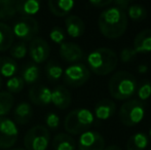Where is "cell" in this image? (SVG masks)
Listing matches in <instances>:
<instances>
[{
  "label": "cell",
  "mask_w": 151,
  "mask_h": 150,
  "mask_svg": "<svg viewBox=\"0 0 151 150\" xmlns=\"http://www.w3.org/2000/svg\"><path fill=\"white\" fill-rule=\"evenodd\" d=\"M99 29L105 37L116 39L124 34L127 28V16L117 6H108L100 14Z\"/></svg>",
  "instance_id": "6da1fadb"
},
{
  "label": "cell",
  "mask_w": 151,
  "mask_h": 150,
  "mask_svg": "<svg viewBox=\"0 0 151 150\" xmlns=\"http://www.w3.org/2000/svg\"><path fill=\"white\" fill-rule=\"evenodd\" d=\"M88 65L95 74L99 76L108 75L115 70L118 57L114 50L108 47H99L88 56Z\"/></svg>",
  "instance_id": "7a4b0ae2"
},
{
  "label": "cell",
  "mask_w": 151,
  "mask_h": 150,
  "mask_svg": "<svg viewBox=\"0 0 151 150\" xmlns=\"http://www.w3.org/2000/svg\"><path fill=\"white\" fill-rule=\"evenodd\" d=\"M138 83L132 73L118 71L109 80V93L112 98L124 101L132 98L137 92Z\"/></svg>",
  "instance_id": "3957f363"
},
{
  "label": "cell",
  "mask_w": 151,
  "mask_h": 150,
  "mask_svg": "<svg viewBox=\"0 0 151 150\" xmlns=\"http://www.w3.org/2000/svg\"><path fill=\"white\" fill-rule=\"evenodd\" d=\"M93 114L88 109L79 108L68 113L64 120V128L68 135H81L88 132L93 122Z\"/></svg>",
  "instance_id": "277c9868"
},
{
  "label": "cell",
  "mask_w": 151,
  "mask_h": 150,
  "mask_svg": "<svg viewBox=\"0 0 151 150\" xmlns=\"http://www.w3.org/2000/svg\"><path fill=\"white\" fill-rule=\"evenodd\" d=\"M145 107L140 100H129L123 103L119 110V119L124 126H134L143 120Z\"/></svg>",
  "instance_id": "5b68a950"
},
{
  "label": "cell",
  "mask_w": 151,
  "mask_h": 150,
  "mask_svg": "<svg viewBox=\"0 0 151 150\" xmlns=\"http://www.w3.org/2000/svg\"><path fill=\"white\" fill-rule=\"evenodd\" d=\"M50 143V134L44 126H35L27 132L24 138L26 150H46Z\"/></svg>",
  "instance_id": "8992f818"
},
{
  "label": "cell",
  "mask_w": 151,
  "mask_h": 150,
  "mask_svg": "<svg viewBox=\"0 0 151 150\" xmlns=\"http://www.w3.org/2000/svg\"><path fill=\"white\" fill-rule=\"evenodd\" d=\"M14 36L21 40V41H29L35 38V35L39 31L38 22L31 17H22L20 20L14 23L12 28Z\"/></svg>",
  "instance_id": "52a82bcc"
},
{
  "label": "cell",
  "mask_w": 151,
  "mask_h": 150,
  "mask_svg": "<svg viewBox=\"0 0 151 150\" xmlns=\"http://www.w3.org/2000/svg\"><path fill=\"white\" fill-rule=\"evenodd\" d=\"M91 77V71L84 64H74L69 66L63 73L65 84L72 88H78L88 82Z\"/></svg>",
  "instance_id": "ba28073f"
},
{
  "label": "cell",
  "mask_w": 151,
  "mask_h": 150,
  "mask_svg": "<svg viewBox=\"0 0 151 150\" xmlns=\"http://www.w3.org/2000/svg\"><path fill=\"white\" fill-rule=\"evenodd\" d=\"M19 128L17 123L8 117H0V148L8 149L17 143Z\"/></svg>",
  "instance_id": "9c48e42d"
},
{
  "label": "cell",
  "mask_w": 151,
  "mask_h": 150,
  "mask_svg": "<svg viewBox=\"0 0 151 150\" xmlns=\"http://www.w3.org/2000/svg\"><path fill=\"white\" fill-rule=\"evenodd\" d=\"M28 52L34 64H41L45 62L50 55L48 43L40 37H35L30 41Z\"/></svg>",
  "instance_id": "30bf717a"
},
{
  "label": "cell",
  "mask_w": 151,
  "mask_h": 150,
  "mask_svg": "<svg viewBox=\"0 0 151 150\" xmlns=\"http://www.w3.org/2000/svg\"><path fill=\"white\" fill-rule=\"evenodd\" d=\"M79 150H104L105 140L103 136L97 132L88 131L80 135L78 140Z\"/></svg>",
  "instance_id": "8fae6325"
},
{
  "label": "cell",
  "mask_w": 151,
  "mask_h": 150,
  "mask_svg": "<svg viewBox=\"0 0 151 150\" xmlns=\"http://www.w3.org/2000/svg\"><path fill=\"white\" fill-rule=\"evenodd\" d=\"M60 57L65 62L74 63L83 58V50L74 42H63L60 45Z\"/></svg>",
  "instance_id": "7c38bea8"
},
{
  "label": "cell",
  "mask_w": 151,
  "mask_h": 150,
  "mask_svg": "<svg viewBox=\"0 0 151 150\" xmlns=\"http://www.w3.org/2000/svg\"><path fill=\"white\" fill-rule=\"evenodd\" d=\"M29 98L33 104L42 106L52 103V90L45 85L37 84L29 90Z\"/></svg>",
  "instance_id": "4fadbf2b"
},
{
  "label": "cell",
  "mask_w": 151,
  "mask_h": 150,
  "mask_svg": "<svg viewBox=\"0 0 151 150\" xmlns=\"http://www.w3.org/2000/svg\"><path fill=\"white\" fill-rule=\"evenodd\" d=\"M72 97L64 85H58L52 90V103L57 108L64 110L71 105Z\"/></svg>",
  "instance_id": "5bb4252c"
},
{
  "label": "cell",
  "mask_w": 151,
  "mask_h": 150,
  "mask_svg": "<svg viewBox=\"0 0 151 150\" xmlns=\"http://www.w3.org/2000/svg\"><path fill=\"white\" fill-rule=\"evenodd\" d=\"M66 31L68 35L72 38H78L82 36L86 30V25L84 22L75 14H70L65 20Z\"/></svg>",
  "instance_id": "9a60e30c"
},
{
  "label": "cell",
  "mask_w": 151,
  "mask_h": 150,
  "mask_svg": "<svg viewBox=\"0 0 151 150\" xmlns=\"http://www.w3.org/2000/svg\"><path fill=\"white\" fill-rule=\"evenodd\" d=\"M133 50L136 54H146L151 52V29L142 30L136 35Z\"/></svg>",
  "instance_id": "2e32d148"
},
{
  "label": "cell",
  "mask_w": 151,
  "mask_h": 150,
  "mask_svg": "<svg viewBox=\"0 0 151 150\" xmlns=\"http://www.w3.org/2000/svg\"><path fill=\"white\" fill-rule=\"evenodd\" d=\"M116 110V105L110 99H103V100L99 101L95 106V116L98 119L106 120L109 119L113 114L115 113Z\"/></svg>",
  "instance_id": "e0dca14e"
},
{
  "label": "cell",
  "mask_w": 151,
  "mask_h": 150,
  "mask_svg": "<svg viewBox=\"0 0 151 150\" xmlns=\"http://www.w3.org/2000/svg\"><path fill=\"white\" fill-rule=\"evenodd\" d=\"M74 1L72 0H50L47 6L50 11L56 17H66L73 9Z\"/></svg>",
  "instance_id": "ac0fdd59"
},
{
  "label": "cell",
  "mask_w": 151,
  "mask_h": 150,
  "mask_svg": "<svg viewBox=\"0 0 151 150\" xmlns=\"http://www.w3.org/2000/svg\"><path fill=\"white\" fill-rule=\"evenodd\" d=\"M33 115L32 106L27 102H22L17 105L14 111V122L18 124H26L30 121Z\"/></svg>",
  "instance_id": "d6986e66"
},
{
  "label": "cell",
  "mask_w": 151,
  "mask_h": 150,
  "mask_svg": "<svg viewBox=\"0 0 151 150\" xmlns=\"http://www.w3.org/2000/svg\"><path fill=\"white\" fill-rule=\"evenodd\" d=\"M17 12H20L23 17L33 18L40 9V3L36 0H20L17 1Z\"/></svg>",
  "instance_id": "ffe728a7"
},
{
  "label": "cell",
  "mask_w": 151,
  "mask_h": 150,
  "mask_svg": "<svg viewBox=\"0 0 151 150\" xmlns=\"http://www.w3.org/2000/svg\"><path fill=\"white\" fill-rule=\"evenodd\" d=\"M52 148L54 150H75L76 143L70 135L60 133L52 140Z\"/></svg>",
  "instance_id": "44dd1931"
},
{
  "label": "cell",
  "mask_w": 151,
  "mask_h": 150,
  "mask_svg": "<svg viewBox=\"0 0 151 150\" xmlns=\"http://www.w3.org/2000/svg\"><path fill=\"white\" fill-rule=\"evenodd\" d=\"M14 33L7 24L0 22V52L9 50L14 43Z\"/></svg>",
  "instance_id": "7402d4cb"
},
{
  "label": "cell",
  "mask_w": 151,
  "mask_h": 150,
  "mask_svg": "<svg viewBox=\"0 0 151 150\" xmlns=\"http://www.w3.org/2000/svg\"><path fill=\"white\" fill-rule=\"evenodd\" d=\"M40 75V69L34 63H27L24 65L22 69V79L24 80L25 83L33 84L34 82L37 81Z\"/></svg>",
  "instance_id": "603a6c76"
},
{
  "label": "cell",
  "mask_w": 151,
  "mask_h": 150,
  "mask_svg": "<svg viewBox=\"0 0 151 150\" xmlns=\"http://www.w3.org/2000/svg\"><path fill=\"white\" fill-rule=\"evenodd\" d=\"M18 72V64L14 59L9 57H1L0 58V76L10 78L16 76Z\"/></svg>",
  "instance_id": "cb8c5ba5"
},
{
  "label": "cell",
  "mask_w": 151,
  "mask_h": 150,
  "mask_svg": "<svg viewBox=\"0 0 151 150\" xmlns=\"http://www.w3.org/2000/svg\"><path fill=\"white\" fill-rule=\"evenodd\" d=\"M147 145V136L143 133H137L129 138L127 142V150H144Z\"/></svg>",
  "instance_id": "d4e9b609"
},
{
  "label": "cell",
  "mask_w": 151,
  "mask_h": 150,
  "mask_svg": "<svg viewBox=\"0 0 151 150\" xmlns=\"http://www.w3.org/2000/svg\"><path fill=\"white\" fill-rule=\"evenodd\" d=\"M16 0H0V20L7 21L17 14Z\"/></svg>",
  "instance_id": "484cf974"
},
{
  "label": "cell",
  "mask_w": 151,
  "mask_h": 150,
  "mask_svg": "<svg viewBox=\"0 0 151 150\" xmlns=\"http://www.w3.org/2000/svg\"><path fill=\"white\" fill-rule=\"evenodd\" d=\"M63 68L57 61L50 60L45 66V74L50 82H57L63 76Z\"/></svg>",
  "instance_id": "4316f807"
},
{
  "label": "cell",
  "mask_w": 151,
  "mask_h": 150,
  "mask_svg": "<svg viewBox=\"0 0 151 150\" xmlns=\"http://www.w3.org/2000/svg\"><path fill=\"white\" fill-rule=\"evenodd\" d=\"M14 99L10 93L0 92V117H5L14 106Z\"/></svg>",
  "instance_id": "83f0119b"
},
{
  "label": "cell",
  "mask_w": 151,
  "mask_h": 150,
  "mask_svg": "<svg viewBox=\"0 0 151 150\" xmlns=\"http://www.w3.org/2000/svg\"><path fill=\"white\" fill-rule=\"evenodd\" d=\"M129 17L131 20L135 21V22H141V21L145 20L147 17V10L141 4H133L129 5Z\"/></svg>",
  "instance_id": "f1b7e54d"
},
{
  "label": "cell",
  "mask_w": 151,
  "mask_h": 150,
  "mask_svg": "<svg viewBox=\"0 0 151 150\" xmlns=\"http://www.w3.org/2000/svg\"><path fill=\"white\" fill-rule=\"evenodd\" d=\"M24 86L25 82L21 76H12V77L8 78V80L6 81V88H7L8 93H10L12 95L22 92Z\"/></svg>",
  "instance_id": "f546056e"
},
{
  "label": "cell",
  "mask_w": 151,
  "mask_h": 150,
  "mask_svg": "<svg viewBox=\"0 0 151 150\" xmlns=\"http://www.w3.org/2000/svg\"><path fill=\"white\" fill-rule=\"evenodd\" d=\"M10 50V56L12 59L16 60H22L26 57L27 52H28V46H27L26 42L20 41L17 44H14V46L9 48Z\"/></svg>",
  "instance_id": "4dcf8cb0"
},
{
  "label": "cell",
  "mask_w": 151,
  "mask_h": 150,
  "mask_svg": "<svg viewBox=\"0 0 151 150\" xmlns=\"http://www.w3.org/2000/svg\"><path fill=\"white\" fill-rule=\"evenodd\" d=\"M138 98L142 101H146L151 97V82L149 80H142L137 88Z\"/></svg>",
  "instance_id": "1f68e13d"
},
{
  "label": "cell",
  "mask_w": 151,
  "mask_h": 150,
  "mask_svg": "<svg viewBox=\"0 0 151 150\" xmlns=\"http://www.w3.org/2000/svg\"><path fill=\"white\" fill-rule=\"evenodd\" d=\"M50 38L55 42V43L62 44L66 38L65 31H64L62 28H60V27H55V28H52V31H50Z\"/></svg>",
  "instance_id": "d6a6232c"
},
{
  "label": "cell",
  "mask_w": 151,
  "mask_h": 150,
  "mask_svg": "<svg viewBox=\"0 0 151 150\" xmlns=\"http://www.w3.org/2000/svg\"><path fill=\"white\" fill-rule=\"evenodd\" d=\"M45 123L50 128H52V130H56V128H58L59 126H60V117H59L56 113L50 112L46 115Z\"/></svg>",
  "instance_id": "836d02e7"
},
{
  "label": "cell",
  "mask_w": 151,
  "mask_h": 150,
  "mask_svg": "<svg viewBox=\"0 0 151 150\" xmlns=\"http://www.w3.org/2000/svg\"><path fill=\"white\" fill-rule=\"evenodd\" d=\"M135 50H133V47H124L122 48V50L120 52V60L123 63H129L134 59V57L136 56Z\"/></svg>",
  "instance_id": "e575fe53"
},
{
  "label": "cell",
  "mask_w": 151,
  "mask_h": 150,
  "mask_svg": "<svg viewBox=\"0 0 151 150\" xmlns=\"http://www.w3.org/2000/svg\"><path fill=\"white\" fill-rule=\"evenodd\" d=\"M90 4L96 8H106L111 4H113V1H111V0H107V1H105V0H91Z\"/></svg>",
  "instance_id": "d590c367"
},
{
  "label": "cell",
  "mask_w": 151,
  "mask_h": 150,
  "mask_svg": "<svg viewBox=\"0 0 151 150\" xmlns=\"http://www.w3.org/2000/svg\"><path fill=\"white\" fill-rule=\"evenodd\" d=\"M113 4H114V6H117V7L124 10L125 8H129V1H127V0H116V1L113 2Z\"/></svg>",
  "instance_id": "8d00e7d4"
},
{
  "label": "cell",
  "mask_w": 151,
  "mask_h": 150,
  "mask_svg": "<svg viewBox=\"0 0 151 150\" xmlns=\"http://www.w3.org/2000/svg\"><path fill=\"white\" fill-rule=\"evenodd\" d=\"M147 70H148V66L147 65H144V64H142V65H140L139 67H138V72L139 73H145V72H147Z\"/></svg>",
  "instance_id": "74e56055"
},
{
  "label": "cell",
  "mask_w": 151,
  "mask_h": 150,
  "mask_svg": "<svg viewBox=\"0 0 151 150\" xmlns=\"http://www.w3.org/2000/svg\"><path fill=\"white\" fill-rule=\"evenodd\" d=\"M104 150H122V149L119 146H117V145H110V146H108L107 148H105Z\"/></svg>",
  "instance_id": "f35d334b"
},
{
  "label": "cell",
  "mask_w": 151,
  "mask_h": 150,
  "mask_svg": "<svg viewBox=\"0 0 151 150\" xmlns=\"http://www.w3.org/2000/svg\"><path fill=\"white\" fill-rule=\"evenodd\" d=\"M12 150H26L24 148H14V149H12Z\"/></svg>",
  "instance_id": "ab89813d"
},
{
  "label": "cell",
  "mask_w": 151,
  "mask_h": 150,
  "mask_svg": "<svg viewBox=\"0 0 151 150\" xmlns=\"http://www.w3.org/2000/svg\"><path fill=\"white\" fill-rule=\"evenodd\" d=\"M2 86V79H1V76H0V88H1Z\"/></svg>",
  "instance_id": "60d3db41"
},
{
  "label": "cell",
  "mask_w": 151,
  "mask_h": 150,
  "mask_svg": "<svg viewBox=\"0 0 151 150\" xmlns=\"http://www.w3.org/2000/svg\"><path fill=\"white\" fill-rule=\"evenodd\" d=\"M149 133H150V137H151V128H150V131H149Z\"/></svg>",
  "instance_id": "b9f144b4"
},
{
  "label": "cell",
  "mask_w": 151,
  "mask_h": 150,
  "mask_svg": "<svg viewBox=\"0 0 151 150\" xmlns=\"http://www.w3.org/2000/svg\"><path fill=\"white\" fill-rule=\"evenodd\" d=\"M150 150H151V149H150Z\"/></svg>",
  "instance_id": "7bdbcfd3"
}]
</instances>
